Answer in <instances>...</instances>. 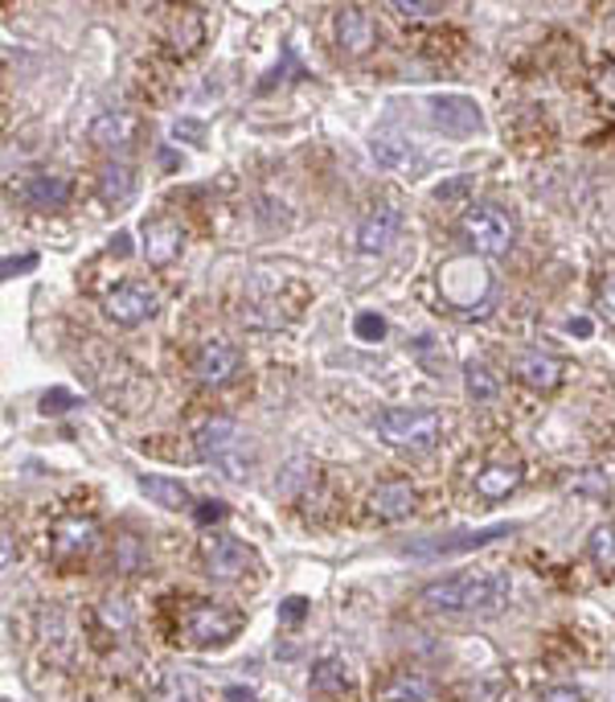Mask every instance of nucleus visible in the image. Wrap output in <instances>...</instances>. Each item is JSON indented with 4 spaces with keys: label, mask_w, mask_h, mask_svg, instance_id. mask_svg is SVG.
Listing matches in <instances>:
<instances>
[{
    "label": "nucleus",
    "mask_w": 615,
    "mask_h": 702,
    "mask_svg": "<svg viewBox=\"0 0 615 702\" xmlns=\"http://www.w3.org/2000/svg\"><path fill=\"white\" fill-rule=\"evenodd\" d=\"M94 546H99V522L82 518V513L54 518V526L46 534V551H50V559H54L58 568H74L82 559H91Z\"/></svg>",
    "instance_id": "obj_7"
},
{
    "label": "nucleus",
    "mask_w": 615,
    "mask_h": 702,
    "mask_svg": "<svg viewBox=\"0 0 615 702\" xmlns=\"http://www.w3.org/2000/svg\"><path fill=\"white\" fill-rule=\"evenodd\" d=\"M193 448H198L201 460L218 464L230 481H242L246 469H251V452L242 448V428L226 415L205 419L198 428V435H193Z\"/></svg>",
    "instance_id": "obj_6"
},
{
    "label": "nucleus",
    "mask_w": 615,
    "mask_h": 702,
    "mask_svg": "<svg viewBox=\"0 0 615 702\" xmlns=\"http://www.w3.org/2000/svg\"><path fill=\"white\" fill-rule=\"evenodd\" d=\"M148 702H205V694H201L193 674H185V670H164V674L152 682V690H148Z\"/></svg>",
    "instance_id": "obj_21"
},
{
    "label": "nucleus",
    "mask_w": 615,
    "mask_h": 702,
    "mask_svg": "<svg viewBox=\"0 0 615 702\" xmlns=\"http://www.w3.org/2000/svg\"><path fill=\"white\" fill-rule=\"evenodd\" d=\"M41 403H46V411H67V407L74 403V394H70V391H50L46 399H41Z\"/></svg>",
    "instance_id": "obj_38"
},
{
    "label": "nucleus",
    "mask_w": 615,
    "mask_h": 702,
    "mask_svg": "<svg viewBox=\"0 0 615 702\" xmlns=\"http://www.w3.org/2000/svg\"><path fill=\"white\" fill-rule=\"evenodd\" d=\"M111 568L123 571V575H132V571L144 568V546H140V539H132V534H123V539L115 542V554H111Z\"/></svg>",
    "instance_id": "obj_30"
},
{
    "label": "nucleus",
    "mask_w": 615,
    "mask_h": 702,
    "mask_svg": "<svg viewBox=\"0 0 615 702\" xmlns=\"http://www.w3.org/2000/svg\"><path fill=\"white\" fill-rule=\"evenodd\" d=\"M239 365H242V353L222 338L201 341L198 353H193V374H198V382H205V387H222V382H230L234 374H239Z\"/></svg>",
    "instance_id": "obj_10"
},
{
    "label": "nucleus",
    "mask_w": 615,
    "mask_h": 702,
    "mask_svg": "<svg viewBox=\"0 0 615 702\" xmlns=\"http://www.w3.org/2000/svg\"><path fill=\"white\" fill-rule=\"evenodd\" d=\"M353 329H357V338H362V341H382V338H386V321H382L377 312H362V317L353 321Z\"/></svg>",
    "instance_id": "obj_31"
},
{
    "label": "nucleus",
    "mask_w": 615,
    "mask_h": 702,
    "mask_svg": "<svg viewBox=\"0 0 615 702\" xmlns=\"http://www.w3.org/2000/svg\"><path fill=\"white\" fill-rule=\"evenodd\" d=\"M464 382H468V394L476 399V403H493L496 394H501V379H496V374L484 362L464 365Z\"/></svg>",
    "instance_id": "obj_29"
},
{
    "label": "nucleus",
    "mask_w": 615,
    "mask_h": 702,
    "mask_svg": "<svg viewBox=\"0 0 615 702\" xmlns=\"http://www.w3.org/2000/svg\"><path fill=\"white\" fill-rule=\"evenodd\" d=\"M427 108H431V120H435V128H443V132H452V136L481 132V108H476V99H468V96H435Z\"/></svg>",
    "instance_id": "obj_12"
},
{
    "label": "nucleus",
    "mask_w": 615,
    "mask_h": 702,
    "mask_svg": "<svg viewBox=\"0 0 615 702\" xmlns=\"http://www.w3.org/2000/svg\"><path fill=\"white\" fill-rule=\"evenodd\" d=\"M402 230V214L394 205H377L370 214L362 218V227H357V247H362L365 255H377V251H386L394 239H399Z\"/></svg>",
    "instance_id": "obj_16"
},
{
    "label": "nucleus",
    "mask_w": 615,
    "mask_h": 702,
    "mask_svg": "<svg viewBox=\"0 0 615 702\" xmlns=\"http://www.w3.org/2000/svg\"><path fill=\"white\" fill-rule=\"evenodd\" d=\"M587 554L595 571H599L603 580H612L615 575V526H595L587 539Z\"/></svg>",
    "instance_id": "obj_28"
},
{
    "label": "nucleus",
    "mask_w": 615,
    "mask_h": 702,
    "mask_svg": "<svg viewBox=\"0 0 615 702\" xmlns=\"http://www.w3.org/2000/svg\"><path fill=\"white\" fill-rule=\"evenodd\" d=\"M595 91H599V99L615 103V62H607V67L595 74Z\"/></svg>",
    "instance_id": "obj_35"
},
{
    "label": "nucleus",
    "mask_w": 615,
    "mask_h": 702,
    "mask_svg": "<svg viewBox=\"0 0 615 702\" xmlns=\"http://www.w3.org/2000/svg\"><path fill=\"white\" fill-rule=\"evenodd\" d=\"M226 505H222V501H201L198 505V513H193V518H198V526H214V522H222V518H226Z\"/></svg>",
    "instance_id": "obj_34"
},
{
    "label": "nucleus",
    "mask_w": 615,
    "mask_h": 702,
    "mask_svg": "<svg viewBox=\"0 0 615 702\" xmlns=\"http://www.w3.org/2000/svg\"><path fill=\"white\" fill-rule=\"evenodd\" d=\"M94 621L103 624L108 636H123L132 629V608H128V600H120V595H108V600L94 604Z\"/></svg>",
    "instance_id": "obj_27"
},
{
    "label": "nucleus",
    "mask_w": 615,
    "mask_h": 702,
    "mask_svg": "<svg viewBox=\"0 0 615 702\" xmlns=\"http://www.w3.org/2000/svg\"><path fill=\"white\" fill-rule=\"evenodd\" d=\"M152 312H157V292H152L144 280H128V284L111 288L108 297H103V317L123 324V329L148 321Z\"/></svg>",
    "instance_id": "obj_9"
},
{
    "label": "nucleus",
    "mask_w": 615,
    "mask_h": 702,
    "mask_svg": "<svg viewBox=\"0 0 615 702\" xmlns=\"http://www.w3.org/2000/svg\"><path fill=\"white\" fill-rule=\"evenodd\" d=\"M508 592L513 583L501 571H464V575H452V580H435L427 583L419 600L435 612H468V616H493L508 604Z\"/></svg>",
    "instance_id": "obj_1"
},
{
    "label": "nucleus",
    "mask_w": 615,
    "mask_h": 702,
    "mask_svg": "<svg viewBox=\"0 0 615 702\" xmlns=\"http://www.w3.org/2000/svg\"><path fill=\"white\" fill-rule=\"evenodd\" d=\"M415 510V485L411 481H386V485H377L365 501V513L374 518V522H402L406 513Z\"/></svg>",
    "instance_id": "obj_15"
},
{
    "label": "nucleus",
    "mask_w": 615,
    "mask_h": 702,
    "mask_svg": "<svg viewBox=\"0 0 615 702\" xmlns=\"http://www.w3.org/2000/svg\"><path fill=\"white\" fill-rule=\"evenodd\" d=\"M508 526H488V530H476V534H455L452 542H423L415 546V554H464V551H476V546H488V542L505 539Z\"/></svg>",
    "instance_id": "obj_25"
},
{
    "label": "nucleus",
    "mask_w": 615,
    "mask_h": 702,
    "mask_svg": "<svg viewBox=\"0 0 615 702\" xmlns=\"http://www.w3.org/2000/svg\"><path fill=\"white\" fill-rule=\"evenodd\" d=\"M431 694H435V682L419 670H394L382 682V699L386 702H427Z\"/></svg>",
    "instance_id": "obj_20"
},
{
    "label": "nucleus",
    "mask_w": 615,
    "mask_h": 702,
    "mask_svg": "<svg viewBox=\"0 0 615 702\" xmlns=\"http://www.w3.org/2000/svg\"><path fill=\"white\" fill-rule=\"evenodd\" d=\"M87 136L94 149H128L135 140V116L132 111H99Z\"/></svg>",
    "instance_id": "obj_17"
},
{
    "label": "nucleus",
    "mask_w": 615,
    "mask_h": 702,
    "mask_svg": "<svg viewBox=\"0 0 615 702\" xmlns=\"http://www.w3.org/2000/svg\"><path fill=\"white\" fill-rule=\"evenodd\" d=\"M517 374H522L525 387H534V391H554L566 374V362L558 358H550V353H525L522 362H517Z\"/></svg>",
    "instance_id": "obj_22"
},
{
    "label": "nucleus",
    "mask_w": 615,
    "mask_h": 702,
    "mask_svg": "<svg viewBox=\"0 0 615 702\" xmlns=\"http://www.w3.org/2000/svg\"><path fill=\"white\" fill-rule=\"evenodd\" d=\"M140 493L152 498V505H161V510H185L189 505V489L181 481H169V477H140Z\"/></svg>",
    "instance_id": "obj_26"
},
{
    "label": "nucleus",
    "mask_w": 615,
    "mask_h": 702,
    "mask_svg": "<svg viewBox=\"0 0 615 702\" xmlns=\"http://www.w3.org/2000/svg\"><path fill=\"white\" fill-rule=\"evenodd\" d=\"M173 136H189V140H201V123H173Z\"/></svg>",
    "instance_id": "obj_40"
},
{
    "label": "nucleus",
    "mask_w": 615,
    "mask_h": 702,
    "mask_svg": "<svg viewBox=\"0 0 615 702\" xmlns=\"http://www.w3.org/2000/svg\"><path fill=\"white\" fill-rule=\"evenodd\" d=\"M370 152H374V161L382 164V169H415L419 164L415 144L399 132H377L374 144H370Z\"/></svg>",
    "instance_id": "obj_23"
},
{
    "label": "nucleus",
    "mask_w": 615,
    "mask_h": 702,
    "mask_svg": "<svg viewBox=\"0 0 615 702\" xmlns=\"http://www.w3.org/2000/svg\"><path fill=\"white\" fill-rule=\"evenodd\" d=\"M21 198H26L33 210H62L70 202V177L62 173H33L21 185Z\"/></svg>",
    "instance_id": "obj_18"
},
{
    "label": "nucleus",
    "mask_w": 615,
    "mask_h": 702,
    "mask_svg": "<svg viewBox=\"0 0 615 702\" xmlns=\"http://www.w3.org/2000/svg\"><path fill=\"white\" fill-rule=\"evenodd\" d=\"M9 563H13V534L4 530V568H9Z\"/></svg>",
    "instance_id": "obj_43"
},
{
    "label": "nucleus",
    "mask_w": 615,
    "mask_h": 702,
    "mask_svg": "<svg viewBox=\"0 0 615 702\" xmlns=\"http://www.w3.org/2000/svg\"><path fill=\"white\" fill-rule=\"evenodd\" d=\"M185 247V230L177 218H148L144 222V259L152 268H169Z\"/></svg>",
    "instance_id": "obj_11"
},
{
    "label": "nucleus",
    "mask_w": 615,
    "mask_h": 702,
    "mask_svg": "<svg viewBox=\"0 0 615 702\" xmlns=\"http://www.w3.org/2000/svg\"><path fill=\"white\" fill-rule=\"evenodd\" d=\"M390 9H394V13H402V17H435V13H443V4H435V0H427V4H423V0H415V4H411V0H394Z\"/></svg>",
    "instance_id": "obj_32"
},
{
    "label": "nucleus",
    "mask_w": 615,
    "mask_h": 702,
    "mask_svg": "<svg viewBox=\"0 0 615 702\" xmlns=\"http://www.w3.org/2000/svg\"><path fill=\"white\" fill-rule=\"evenodd\" d=\"M377 435L402 452H427L440 444L443 415L435 407H390L377 415Z\"/></svg>",
    "instance_id": "obj_5"
},
{
    "label": "nucleus",
    "mask_w": 615,
    "mask_h": 702,
    "mask_svg": "<svg viewBox=\"0 0 615 702\" xmlns=\"http://www.w3.org/2000/svg\"><path fill=\"white\" fill-rule=\"evenodd\" d=\"M537 702H587V699H583V690H575V686H550V690H542V699Z\"/></svg>",
    "instance_id": "obj_36"
},
{
    "label": "nucleus",
    "mask_w": 615,
    "mask_h": 702,
    "mask_svg": "<svg viewBox=\"0 0 615 702\" xmlns=\"http://www.w3.org/2000/svg\"><path fill=\"white\" fill-rule=\"evenodd\" d=\"M33 268H38V255L4 259V275H17V271H33Z\"/></svg>",
    "instance_id": "obj_39"
},
{
    "label": "nucleus",
    "mask_w": 615,
    "mask_h": 702,
    "mask_svg": "<svg viewBox=\"0 0 615 702\" xmlns=\"http://www.w3.org/2000/svg\"><path fill=\"white\" fill-rule=\"evenodd\" d=\"M242 629V612H230L210 600H185L177 608V641L189 649H222Z\"/></svg>",
    "instance_id": "obj_2"
},
{
    "label": "nucleus",
    "mask_w": 615,
    "mask_h": 702,
    "mask_svg": "<svg viewBox=\"0 0 615 702\" xmlns=\"http://www.w3.org/2000/svg\"><path fill=\"white\" fill-rule=\"evenodd\" d=\"M374 41H377V29H374V21H370L365 9L345 4V9L336 13V46H341L349 58L370 54V50H374Z\"/></svg>",
    "instance_id": "obj_14"
},
{
    "label": "nucleus",
    "mask_w": 615,
    "mask_h": 702,
    "mask_svg": "<svg viewBox=\"0 0 615 702\" xmlns=\"http://www.w3.org/2000/svg\"><path fill=\"white\" fill-rule=\"evenodd\" d=\"M4 702H9V699H4Z\"/></svg>",
    "instance_id": "obj_44"
},
{
    "label": "nucleus",
    "mask_w": 615,
    "mask_h": 702,
    "mask_svg": "<svg viewBox=\"0 0 615 702\" xmlns=\"http://www.w3.org/2000/svg\"><path fill=\"white\" fill-rule=\"evenodd\" d=\"M312 694H321V699H341V694H349V686H353V678H349V665L345 658H336V653H324L321 662L312 665Z\"/></svg>",
    "instance_id": "obj_19"
},
{
    "label": "nucleus",
    "mask_w": 615,
    "mask_h": 702,
    "mask_svg": "<svg viewBox=\"0 0 615 702\" xmlns=\"http://www.w3.org/2000/svg\"><path fill=\"white\" fill-rule=\"evenodd\" d=\"M591 329H595L591 317H575V321H571V333H575V338H591Z\"/></svg>",
    "instance_id": "obj_41"
},
{
    "label": "nucleus",
    "mask_w": 615,
    "mask_h": 702,
    "mask_svg": "<svg viewBox=\"0 0 615 702\" xmlns=\"http://www.w3.org/2000/svg\"><path fill=\"white\" fill-rule=\"evenodd\" d=\"M440 292L455 312L481 317L488 297H493V271L484 268L481 255H455L440 268Z\"/></svg>",
    "instance_id": "obj_4"
},
{
    "label": "nucleus",
    "mask_w": 615,
    "mask_h": 702,
    "mask_svg": "<svg viewBox=\"0 0 615 702\" xmlns=\"http://www.w3.org/2000/svg\"><path fill=\"white\" fill-rule=\"evenodd\" d=\"M201 559H205V575H210V580H222V583L242 580V575L254 568V551L246 546V542L230 539V534H214V539H205Z\"/></svg>",
    "instance_id": "obj_8"
},
{
    "label": "nucleus",
    "mask_w": 615,
    "mask_h": 702,
    "mask_svg": "<svg viewBox=\"0 0 615 702\" xmlns=\"http://www.w3.org/2000/svg\"><path fill=\"white\" fill-rule=\"evenodd\" d=\"M460 234L472 247V255H508L517 243V218L496 202H472L460 218Z\"/></svg>",
    "instance_id": "obj_3"
},
{
    "label": "nucleus",
    "mask_w": 615,
    "mask_h": 702,
    "mask_svg": "<svg viewBox=\"0 0 615 702\" xmlns=\"http://www.w3.org/2000/svg\"><path fill=\"white\" fill-rule=\"evenodd\" d=\"M304 612H308V600H300V595H292V600H283V608H280V616H283L288 624L304 621Z\"/></svg>",
    "instance_id": "obj_37"
},
{
    "label": "nucleus",
    "mask_w": 615,
    "mask_h": 702,
    "mask_svg": "<svg viewBox=\"0 0 615 702\" xmlns=\"http://www.w3.org/2000/svg\"><path fill=\"white\" fill-rule=\"evenodd\" d=\"M226 699H230V702H254V690H246V686H226Z\"/></svg>",
    "instance_id": "obj_42"
},
{
    "label": "nucleus",
    "mask_w": 615,
    "mask_h": 702,
    "mask_svg": "<svg viewBox=\"0 0 615 702\" xmlns=\"http://www.w3.org/2000/svg\"><path fill=\"white\" fill-rule=\"evenodd\" d=\"M599 312L607 317V324H615V271H607L599 284Z\"/></svg>",
    "instance_id": "obj_33"
},
{
    "label": "nucleus",
    "mask_w": 615,
    "mask_h": 702,
    "mask_svg": "<svg viewBox=\"0 0 615 702\" xmlns=\"http://www.w3.org/2000/svg\"><path fill=\"white\" fill-rule=\"evenodd\" d=\"M525 481L522 464L517 460H484L481 469L472 473V489H476V498L484 501H501L508 493H517Z\"/></svg>",
    "instance_id": "obj_13"
},
{
    "label": "nucleus",
    "mask_w": 615,
    "mask_h": 702,
    "mask_svg": "<svg viewBox=\"0 0 615 702\" xmlns=\"http://www.w3.org/2000/svg\"><path fill=\"white\" fill-rule=\"evenodd\" d=\"M99 193H103V202L111 205H123L128 198L135 193V169L123 161H111L99 169Z\"/></svg>",
    "instance_id": "obj_24"
}]
</instances>
